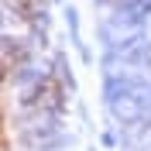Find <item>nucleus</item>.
Instances as JSON below:
<instances>
[{
  "mask_svg": "<svg viewBox=\"0 0 151 151\" xmlns=\"http://www.w3.org/2000/svg\"><path fill=\"white\" fill-rule=\"evenodd\" d=\"M110 110L117 120H137L144 113V96L137 93H113L110 89Z\"/></svg>",
  "mask_w": 151,
  "mask_h": 151,
  "instance_id": "f257e3e1",
  "label": "nucleus"
}]
</instances>
